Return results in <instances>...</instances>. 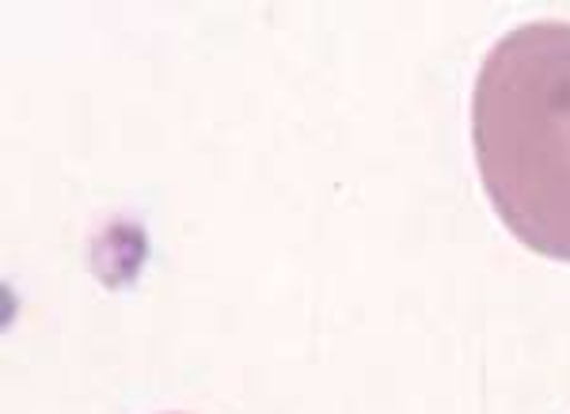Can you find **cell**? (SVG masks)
<instances>
[{
	"instance_id": "obj_1",
	"label": "cell",
	"mask_w": 570,
	"mask_h": 414,
	"mask_svg": "<svg viewBox=\"0 0 570 414\" xmlns=\"http://www.w3.org/2000/svg\"><path fill=\"white\" fill-rule=\"evenodd\" d=\"M472 145L494 214L529 252L570 263V23H521L472 91Z\"/></svg>"
}]
</instances>
